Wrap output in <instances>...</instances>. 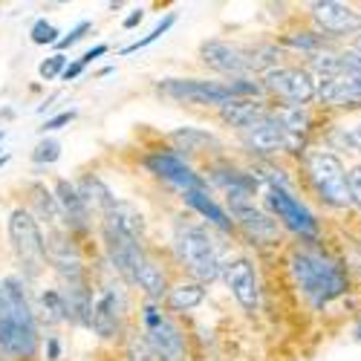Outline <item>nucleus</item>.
<instances>
[{
	"label": "nucleus",
	"mask_w": 361,
	"mask_h": 361,
	"mask_svg": "<svg viewBox=\"0 0 361 361\" xmlns=\"http://www.w3.org/2000/svg\"><path fill=\"white\" fill-rule=\"evenodd\" d=\"M358 338H361V326H358Z\"/></svg>",
	"instance_id": "nucleus-46"
},
{
	"label": "nucleus",
	"mask_w": 361,
	"mask_h": 361,
	"mask_svg": "<svg viewBox=\"0 0 361 361\" xmlns=\"http://www.w3.org/2000/svg\"><path fill=\"white\" fill-rule=\"evenodd\" d=\"M231 214H234L237 226L243 228L255 243H275L281 234L278 220H272L269 214H263L260 208H255L252 200H231Z\"/></svg>",
	"instance_id": "nucleus-16"
},
{
	"label": "nucleus",
	"mask_w": 361,
	"mask_h": 361,
	"mask_svg": "<svg viewBox=\"0 0 361 361\" xmlns=\"http://www.w3.org/2000/svg\"><path fill=\"white\" fill-rule=\"evenodd\" d=\"M75 188H78V194H81V200H84V205H87V212L107 214L110 208L118 202V200L110 194V188L102 183L99 176H84Z\"/></svg>",
	"instance_id": "nucleus-22"
},
{
	"label": "nucleus",
	"mask_w": 361,
	"mask_h": 361,
	"mask_svg": "<svg viewBox=\"0 0 361 361\" xmlns=\"http://www.w3.org/2000/svg\"><path fill=\"white\" fill-rule=\"evenodd\" d=\"M41 307H44V318L49 324L64 321V300H61V292H58V289H47L41 295Z\"/></svg>",
	"instance_id": "nucleus-30"
},
{
	"label": "nucleus",
	"mask_w": 361,
	"mask_h": 361,
	"mask_svg": "<svg viewBox=\"0 0 361 361\" xmlns=\"http://www.w3.org/2000/svg\"><path fill=\"white\" fill-rule=\"evenodd\" d=\"M307 171L315 191L321 194V200L333 208H347L350 200V185H347V171L341 165V159L329 150H310L307 154Z\"/></svg>",
	"instance_id": "nucleus-7"
},
{
	"label": "nucleus",
	"mask_w": 361,
	"mask_h": 361,
	"mask_svg": "<svg viewBox=\"0 0 361 361\" xmlns=\"http://www.w3.org/2000/svg\"><path fill=\"white\" fill-rule=\"evenodd\" d=\"M202 298H205L202 283H179V286H173L168 292V307L173 312H188L197 304H202Z\"/></svg>",
	"instance_id": "nucleus-24"
},
{
	"label": "nucleus",
	"mask_w": 361,
	"mask_h": 361,
	"mask_svg": "<svg viewBox=\"0 0 361 361\" xmlns=\"http://www.w3.org/2000/svg\"><path fill=\"white\" fill-rule=\"evenodd\" d=\"M32 41L35 44H58V29L49 20H38L32 26Z\"/></svg>",
	"instance_id": "nucleus-34"
},
{
	"label": "nucleus",
	"mask_w": 361,
	"mask_h": 361,
	"mask_svg": "<svg viewBox=\"0 0 361 361\" xmlns=\"http://www.w3.org/2000/svg\"><path fill=\"white\" fill-rule=\"evenodd\" d=\"M81 73H84V64H81V61H75V64H70V67L61 73V78H64V81H73V78H78Z\"/></svg>",
	"instance_id": "nucleus-41"
},
{
	"label": "nucleus",
	"mask_w": 361,
	"mask_h": 361,
	"mask_svg": "<svg viewBox=\"0 0 361 361\" xmlns=\"http://www.w3.org/2000/svg\"><path fill=\"white\" fill-rule=\"evenodd\" d=\"M200 58L202 61L223 73V75H234V78H246L263 67L272 70L278 49L275 47H240V44H228V41H205L200 47Z\"/></svg>",
	"instance_id": "nucleus-4"
},
{
	"label": "nucleus",
	"mask_w": 361,
	"mask_h": 361,
	"mask_svg": "<svg viewBox=\"0 0 361 361\" xmlns=\"http://www.w3.org/2000/svg\"><path fill=\"white\" fill-rule=\"evenodd\" d=\"M142 18H145V9H136V12H130V15L122 20V26H125V29H133V26L142 23Z\"/></svg>",
	"instance_id": "nucleus-40"
},
{
	"label": "nucleus",
	"mask_w": 361,
	"mask_h": 361,
	"mask_svg": "<svg viewBox=\"0 0 361 361\" xmlns=\"http://www.w3.org/2000/svg\"><path fill=\"white\" fill-rule=\"evenodd\" d=\"M318 99L329 107H361V78L358 75L321 78Z\"/></svg>",
	"instance_id": "nucleus-18"
},
{
	"label": "nucleus",
	"mask_w": 361,
	"mask_h": 361,
	"mask_svg": "<svg viewBox=\"0 0 361 361\" xmlns=\"http://www.w3.org/2000/svg\"><path fill=\"white\" fill-rule=\"evenodd\" d=\"M0 350L12 358H35L38 353L35 315L18 278L0 281Z\"/></svg>",
	"instance_id": "nucleus-1"
},
{
	"label": "nucleus",
	"mask_w": 361,
	"mask_h": 361,
	"mask_svg": "<svg viewBox=\"0 0 361 361\" xmlns=\"http://www.w3.org/2000/svg\"><path fill=\"white\" fill-rule=\"evenodd\" d=\"M269 113H272V110H266L260 102H252V99H237V102L220 107V118H223L226 125L237 128L240 133L255 128V125H260Z\"/></svg>",
	"instance_id": "nucleus-20"
},
{
	"label": "nucleus",
	"mask_w": 361,
	"mask_h": 361,
	"mask_svg": "<svg viewBox=\"0 0 361 361\" xmlns=\"http://www.w3.org/2000/svg\"><path fill=\"white\" fill-rule=\"evenodd\" d=\"M350 52H355V55H361V35H355V41H353V49Z\"/></svg>",
	"instance_id": "nucleus-43"
},
{
	"label": "nucleus",
	"mask_w": 361,
	"mask_h": 361,
	"mask_svg": "<svg viewBox=\"0 0 361 361\" xmlns=\"http://www.w3.org/2000/svg\"><path fill=\"white\" fill-rule=\"evenodd\" d=\"M104 52H107V44H99V47H93V49H87V52L78 58V61L87 67L90 61H93V58H99V55H104Z\"/></svg>",
	"instance_id": "nucleus-39"
},
{
	"label": "nucleus",
	"mask_w": 361,
	"mask_h": 361,
	"mask_svg": "<svg viewBox=\"0 0 361 361\" xmlns=\"http://www.w3.org/2000/svg\"><path fill=\"white\" fill-rule=\"evenodd\" d=\"M61 355V347H58V338H49V361H55Z\"/></svg>",
	"instance_id": "nucleus-42"
},
{
	"label": "nucleus",
	"mask_w": 361,
	"mask_h": 361,
	"mask_svg": "<svg viewBox=\"0 0 361 361\" xmlns=\"http://www.w3.org/2000/svg\"><path fill=\"white\" fill-rule=\"evenodd\" d=\"M58 157H61V145H58L55 139H44L38 147H35V154H32V159L38 162V165H52Z\"/></svg>",
	"instance_id": "nucleus-32"
},
{
	"label": "nucleus",
	"mask_w": 361,
	"mask_h": 361,
	"mask_svg": "<svg viewBox=\"0 0 361 361\" xmlns=\"http://www.w3.org/2000/svg\"><path fill=\"white\" fill-rule=\"evenodd\" d=\"M266 202H269V208L275 212V217L283 223V226H289L295 234H300V237H318V220L312 217V212L307 205H300L286 188H278V185H269V194H266Z\"/></svg>",
	"instance_id": "nucleus-11"
},
{
	"label": "nucleus",
	"mask_w": 361,
	"mask_h": 361,
	"mask_svg": "<svg viewBox=\"0 0 361 361\" xmlns=\"http://www.w3.org/2000/svg\"><path fill=\"white\" fill-rule=\"evenodd\" d=\"M173 252L188 272L200 283H212L220 275V260L214 252V243L202 226L194 223H176L173 228Z\"/></svg>",
	"instance_id": "nucleus-5"
},
{
	"label": "nucleus",
	"mask_w": 361,
	"mask_h": 361,
	"mask_svg": "<svg viewBox=\"0 0 361 361\" xmlns=\"http://www.w3.org/2000/svg\"><path fill=\"white\" fill-rule=\"evenodd\" d=\"M263 90L275 93L278 99L289 102L292 107H304L318 96V84L310 70L298 67H272L263 75Z\"/></svg>",
	"instance_id": "nucleus-8"
},
{
	"label": "nucleus",
	"mask_w": 361,
	"mask_h": 361,
	"mask_svg": "<svg viewBox=\"0 0 361 361\" xmlns=\"http://www.w3.org/2000/svg\"><path fill=\"white\" fill-rule=\"evenodd\" d=\"M6 162H9V157H0V168H4Z\"/></svg>",
	"instance_id": "nucleus-44"
},
{
	"label": "nucleus",
	"mask_w": 361,
	"mask_h": 361,
	"mask_svg": "<svg viewBox=\"0 0 361 361\" xmlns=\"http://www.w3.org/2000/svg\"><path fill=\"white\" fill-rule=\"evenodd\" d=\"M67 70V55H52V58H47V61L38 67V73H41V78H47V81H52V78H58Z\"/></svg>",
	"instance_id": "nucleus-33"
},
{
	"label": "nucleus",
	"mask_w": 361,
	"mask_h": 361,
	"mask_svg": "<svg viewBox=\"0 0 361 361\" xmlns=\"http://www.w3.org/2000/svg\"><path fill=\"white\" fill-rule=\"evenodd\" d=\"M289 263L298 289L310 298L312 307H324L347 292V275L333 257L321 252H295Z\"/></svg>",
	"instance_id": "nucleus-3"
},
{
	"label": "nucleus",
	"mask_w": 361,
	"mask_h": 361,
	"mask_svg": "<svg viewBox=\"0 0 361 361\" xmlns=\"http://www.w3.org/2000/svg\"><path fill=\"white\" fill-rule=\"evenodd\" d=\"M145 326H147V344L154 350L157 361H185V336L171 318H165L157 307L145 310Z\"/></svg>",
	"instance_id": "nucleus-10"
},
{
	"label": "nucleus",
	"mask_w": 361,
	"mask_h": 361,
	"mask_svg": "<svg viewBox=\"0 0 361 361\" xmlns=\"http://www.w3.org/2000/svg\"><path fill=\"white\" fill-rule=\"evenodd\" d=\"M61 300H64V318L78 324V326H90V312H93V295L84 283H73L61 289Z\"/></svg>",
	"instance_id": "nucleus-21"
},
{
	"label": "nucleus",
	"mask_w": 361,
	"mask_h": 361,
	"mask_svg": "<svg viewBox=\"0 0 361 361\" xmlns=\"http://www.w3.org/2000/svg\"><path fill=\"white\" fill-rule=\"evenodd\" d=\"M173 142L183 147V150H202L208 145H217V139L212 133H205V130H194V128H183V130H176L173 133Z\"/></svg>",
	"instance_id": "nucleus-26"
},
{
	"label": "nucleus",
	"mask_w": 361,
	"mask_h": 361,
	"mask_svg": "<svg viewBox=\"0 0 361 361\" xmlns=\"http://www.w3.org/2000/svg\"><path fill=\"white\" fill-rule=\"evenodd\" d=\"M73 118H75V110H70V113H58L55 118H47V122H44V133L47 130H58V128H64V125H70L73 122Z\"/></svg>",
	"instance_id": "nucleus-38"
},
{
	"label": "nucleus",
	"mask_w": 361,
	"mask_h": 361,
	"mask_svg": "<svg viewBox=\"0 0 361 361\" xmlns=\"http://www.w3.org/2000/svg\"><path fill=\"white\" fill-rule=\"evenodd\" d=\"M159 93L188 102V104H231L237 96L231 93V84L223 81H202V78H165L159 81Z\"/></svg>",
	"instance_id": "nucleus-9"
},
{
	"label": "nucleus",
	"mask_w": 361,
	"mask_h": 361,
	"mask_svg": "<svg viewBox=\"0 0 361 361\" xmlns=\"http://www.w3.org/2000/svg\"><path fill=\"white\" fill-rule=\"evenodd\" d=\"M4 136H6V130H0V142H4Z\"/></svg>",
	"instance_id": "nucleus-45"
},
{
	"label": "nucleus",
	"mask_w": 361,
	"mask_h": 361,
	"mask_svg": "<svg viewBox=\"0 0 361 361\" xmlns=\"http://www.w3.org/2000/svg\"><path fill=\"white\" fill-rule=\"evenodd\" d=\"M128 355H130V361H154L157 358L154 350H150V344H147V338H133Z\"/></svg>",
	"instance_id": "nucleus-35"
},
{
	"label": "nucleus",
	"mask_w": 361,
	"mask_h": 361,
	"mask_svg": "<svg viewBox=\"0 0 361 361\" xmlns=\"http://www.w3.org/2000/svg\"><path fill=\"white\" fill-rule=\"evenodd\" d=\"M55 202H58V208H61V220L67 223L70 231H87L90 212H87V205H84V200H81V194H78V188L73 183H67V179H58Z\"/></svg>",
	"instance_id": "nucleus-19"
},
{
	"label": "nucleus",
	"mask_w": 361,
	"mask_h": 361,
	"mask_svg": "<svg viewBox=\"0 0 361 361\" xmlns=\"http://www.w3.org/2000/svg\"><path fill=\"white\" fill-rule=\"evenodd\" d=\"M223 275H226V283L231 289V295L237 298V304L243 307V310H257L260 304V289H257V278H255V269L246 257H237L231 263H226L223 269Z\"/></svg>",
	"instance_id": "nucleus-17"
},
{
	"label": "nucleus",
	"mask_w": 361,
	"mask_h": 361,
	"mask_svg": "<svg viewBox=\"0 0 361 361\" xmlns=\"http://www.w3.org/2000/svg\"><path fill=\"white\" fill-rule=\"evenodd\" d=\"M333 142L347 147V150H355V154H361V125L355 128H341L333 133Z\"/></svg>",
	"instance_id": "nucleus-31"
},
{
	"label": "nucleus",
	"mask_w": 361,
	"mask_h": 361,
	"mask_svg": "<svg viewBox=\"0 0 361 361\" xmlns=\"http://www.w3.org/2000/svg\"><path fill=\"white\" fill-rule=\"evenodd\" d=\"M347 185H350V200L361 208V165H355V168L347 173Z\"/></svg>",
	"instance_id": "nucleus-36"
},
{
	"label": "nucleus",
	"mask_w": 361,
	"mask_h": 361,
	"mask_svg": "<svg viewBox=\"0 0 361 361\" xmlns=\"http://www.w3.org/2000/svg\"><path fill=\"white\" fill-rule=\"evenodd\" d=\"M9 240H12V249L23 266V272L29 278H38L47 266V240L41 234L38 220L26 208H15L9 214Z\"/></svg>",
	"instance_id": "nucleus-6"
},
{
	"label": "nucleus",
	"mask_w": 361,
	"mask_h": 361,
	"mask_svg": "<svg viewBox=\"0 0 361 361\" xmlns=\"http://www.w3.org/2000/svg\"><path fill=\"white\" fill-rule=\"evenodd\" d=\"M122 310H125V295L116 286H104L99 298L93 300V312H90V326L96 329L102 338H113L122 324Z\"/></svg>",
	"instance_id": "nucleus-14"
},
{
	"label": "nucleus",
	"mask_w": 361,
	"mask_h": 361,
	"mask_svg": "<svg viewBox=\"0 0 361 361\" xmlns=\"http://www.w3.org/2000/svg\"><path fill=\"white\" fill-rule=\"evenodd\" d=\"M147 171L157 173L159 179H165V183H171L173 188L179 191H194V188H205L202 179L191 171V165L185 159H179L176 154H150L145 159Z\"/></svg>",
	"instance_id": "nucleus-15"
},
{
	"label": "nucleus",
	"mask_w": 361,
	"mask_h": 361,
	"mask_svg": "<svg viewBox=\"0 0 361 361\" xmlns=\"http://www.w3.org/2000/svg\"><path fill=\"white\" fill-rule=\"evenodd\" d=\"M243 142H246L252 150H260V154H275V150H283V147H286V150L300 147V142H304V139L286 133V130L281 128V122L275 118V113H269L260 125L243 130Z\"/></svg>",
	"instance_id": "nucleus-13"
},
{
	"label": "nucleus",
	"mask_w": 361,
	"mask_h": 361,
	"mask_svg": "<svg viewBox=\"0 0 361 361\" xmlns=\"http://www.w3.org/2000/svg\"><path fill=\"white\" fill-rule=\"evenodd\" d=\"M84 32H90V23H87V20H81V23L73 29V32H70L67 38H58V44H55V47H58V49H67V47L78 44V41L84 38Z\"/></svg>",
	"instance_id": "nucleus-37"
},
{
	"label": "nucleus",
	"mask_w": 361,
	"mask_h": 361,
	"mask_svg": "<svg viewBox=\"0 0 361 361\" xmlns=\"http://www.w3.org/2000/svg\"><path fill=\"white\" fill-rule=\"evenodd\" d=\"M183 200L194 208V212H200L208 223H214L217 228H231V220H228V214L223 212V208L205 194V188H194V191H183Z\"/></svg>",
	"instance_id": "nucleus-23"
},
{
	"label": "nucleus",
	"mask_w": 361,
	"mask_h": 361,
	"mask_svg": "<svg viewBox=\"0 0 361 361\" xmlns=\"http://www.w3.org/2000/svg\"><path fill=\"white\" fill-rule=\"evenodd\" d=\"M104 246L110 255V263L128 283L139 286L147 298H162L165 295V272L157 266L142 246V240L125 234L113 223H104Z\"/></svg>",
	"instance_id": "nucleus-2"
},
{
	"label": "nucleus",
	"mask_w": 361,
	"mask_h": 361,
	"mask_svg": "<svg viewBox=\"0 0 361 361\" xmlns=\"http://www.w3.org/2000/svg\"><path fill=\"white\" fill-rule=\"evenodd\" d=\"M272 113H275V118L281 122V128H283L286 133L298 136V139H304V133L310 130V113H307L304 107L286 104V107H278V110H272Z\"/></svg>",
	"instance_id": "nucleus-25"
},
{
	"label": "nucleus",
	"mask_w": 361,
	"mask_h": 361,
	"mask_svg": "<svg viewBox=\"0 0 361 361\" xmlns=\"http://www.w3.org/2000/svg\"><path fill=\"white\" fill-rule=\"evenodd\" d=\"M312 18L324 32H329V38L361 32V12H355L347 4H338V0H321V4H312Z\"/></svg>",
	"instance_id": "nucleus-12"
},
{
	"label": "nucleus",
	"mask_w": 361,
	"mask_h": 361,
	"mask_svg": "<svg viewBox=\"0 0 361 361\" xmlns=\"http://www.w3.org/2000/svg\"><path fill=\"white\" fill-rule=\"evenodd\" d=\"M29 191H32V202L38 205L41 217H47V223H58V220H61V208H58L55 197H52L44 185H32Z\"/></svg>",
	"instance_id": "nucleus-27"
},
{
	"label": "nucleus",
	"mask_w": 361,
	"mask_h": 361,
	"mask_svg": "<svg viewBox=\"0 0 361 361\" xmlns=\"http://www.w3.org/2000/svg\"><path fill=\"white\" fill-rule=\"evenodd\" d=\"M176 23V15H165L154 29H150V35H145L142 41H136V44H130V47H125L122 49V55H130V52H139V49H145V47H150V44H154V41H159L165 32H168V29Z\"/></svg>",
	"instance_id": "nucleus-28"
},
{
	"label": "nucleus",
	"mask_w": 361,
	"mask_h": 361,
	"mask_svg": "<svg viewBox=\"0 0 361 361\" xmlns=\"http://www.w3.org/2000/svg\"><path fill=\"white\" fill-rule=\"evenodd\" d=\"M286 44L295 49H307L310 55H321V49L326 47V38L315 32H295V35H286Z\"/></svg>",
	"instance_id": "nucleus-29"
}]
</instances>
